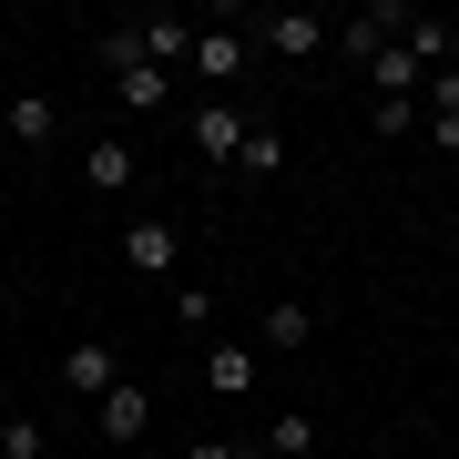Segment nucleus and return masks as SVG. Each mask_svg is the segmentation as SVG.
I'll return each mask as SVG.
<instances>
[{"label":"nucleus","instance_id":"nucleus-1","mask_svg":"<svg viewBox=\"0 0 459 459\" xmlns=\"http://www.w3.org/2000/svg\"><path fill=\"white\" fill-rule=\"evenodd\" d=\"M102 72H113L123 113H174V72H164V62H143L133 21H123V31H102Z\"/></svg>","mask_w":459,"mask_h":459},{"label":"nucleus","instance_id":"nucleus-2","mask_svg":"<svg viewBox=\"0 0 459 459\" xmlns=\"http://www.w3.org/2000/svg\"><path fill=\"white\" fill-rule=\"evenodd\" d=\"M246 133H255V113H246V102H235V92H204L195 113H184V143H195V153H204L214 174H225L235 153H246Z\"/></svg>","mask_w":459,"mask_h":459},{"label":"nucleus","instance_id":"nucleus-3","mask_svg":"<svg viewBox=\"0 0 459 459\" xmlns=\"http://www.w3.org/2000/svg\"><path fill=\"white\" fill-rule=\"evenodd\" d=\"M409 21H419V11H409V0H368V11H358V21H337V51H347V62H358V72H368V62H377V51H388V41H409Z\"/></svg>","mask_w":459,"mask_h":459},{"label":"nucleus","instance_id":"nucleus-4","mask_svg":"<svg viewBox=\"0 0 459 459\" xmlns=\"http://www.w3.org/2000/svg\"><path fill=\"white\" fill-rule=\"evenodd\" d=\"M255 51H276V62H316V51H337V21H316V11H265V21H255Z\"/></svg>","mask_w":459,"mask_h":459},{"label":"nucleus","instance_id":"nucleus-5","mask_svg":"<svg viewBox=\"0 0 459 459\" xmlns=\"http://www.w3.org/2000/svg\"><path fill=\"white\" fill-rule=\"evenodd\" d=\"M123 265H133V276H174V265H184V225H174V214H133V225H123Z\"/></svg>","mask_w":459,"mask_h":459},{"label":"nucleus","instance_id":"nucleus-6","mask_svg":"<svg viewBox=\"0 0 459 459\" xmlns=\"http://www.w3.org/2000/svg\"><path fill=\"white\" fill-rule=\"evenodd\" d=\"M246 62H255L246 31H195V62H184V72H195L204 92H235V82H246Z\"/></svg>","mask_w":459,"mask_h":459},{"label":"nucleus","instance_id":"nucleus-7","mask_svg":"<svg viewBox=\"0 0 459 459\" xmlns=\"http://www.w3.org/2000/svg\"><path fill=\"white\" fill-rule=\"evenodd\" d=\"M133 41H143V62H164V72L195 62V21L184 11H133Z\"/></svg>","mask_w":459,"mask_h":459},{"label":"nucleus","instance_id":"nucleus-8","mask_svg":"<svg viewBox=\"0 0 459 459\" xmlns=\"http://www.w3.org/2000/svg\"><path fill=\"white\" fill-rule=\"evenodd\" d=\"M62 388H82V398H113V388H123V347H113V337H82V347L62 358Z\"/></svg>","mask_w":459,"mask_h":459},{"label":"nucleus","instance_id":"nucleus-9","mask_svg":"<svg viewBox=\"0 0 459 459\" xmlns=\"http://www.w3.org/2000/svg\"><path fill=\"white\" fill-rule=\"evenodd\" d=\"M92 429H102V439H143V429H153V388L123 377L113 398H92Z\"/></svg>","mask_w":459,"mask_h":459},{"label":"nucleus","instance_id":"nucleus-10","mask_svg":"<svg viewBox=\"0 0 459 459\" xmlns=\"http://www.w3.org/2000/svg\"><path fill=\"white\" fill-rule=\"evenodd\" d=\"M51 123H62V113H51L41 92H11V102H0V133H11V153H41V143H51Z\"/></svg>","mask_w":459,"mask_h":459},{"label":"nucleus","instance_id":"nucleus-11","mask_svg":"<svg viewBox=\"0 0 459 459\" xmlns=\"http://www.w3.org/2000/svg\"><path fill=\"white\" fill-rule=\"evenodd\" d=\"M82 184H92V195H133V143H123V133H102V143L82 153Z\"/></svg>","mask_w":459,"mask_h":459},{"label":"nucleus","instance_id":"nucleus-12","mask_svg":"<svg viewBox=\"0 0 459 459\" xmlns=\"http://www.w3.org/2000/svg\"><path fill=\"white\" fill-rule=\"evenodd\" d=\"M429 143L459 153V62H449V72H429Z\"/></svg>","mask_w":459,"mask_h":459},{"label":"nucleus","instance_id":"nucleus-13","mask_svg":"<svg viewBox=\"0 0 459 459\" xmlns=\"http://www.w3.org/2000/svg\"><path fill=\"white\" fill-rule=\"evenodd\" d=\"M255 368H265L255 347H225V337H214V358H204V377H214V398H246V388H255Z\"/></svg>","mask_w":459,"mask_h":459},{"label":"nucleus","instance_id":"nucleus-14","mask_svg":"<svg viewBox=\"0 0 459 459\" xmlns=\"http://www.w3.org/2000/svg\"><path fill=\"white\" fill-rule=\"evenodd\" d=\"M316 337V307L307 296H276V307H265V347H307Z\"/></svg>","mask_w":459,"mask_h":459},{"label":"nucleus","instance_id":"nucleus-15","mask_svg":"<svg viewBox=\"0 0 459 459\" xmlns=\"http://www.w3.org/2000/svg\"><path fill=\"white\" fill-rule=\"evenodd\" d=\"M235 174H246V184L286 174V133H276V123H255V133H246V153H235Z\"/></svg>","mask_w":459,"mask_h":459},{"label":"nucleus","instance_id":"nucleus-16","mask_svg":"<svg viewBox=\"0 0 459 459\" xmlns=\"http://www.w3.org/2000/svg\"><path fill=\"white\" fill-rule=\"evenodd\" d=\"M307 449H316V419H307V409L265 419V459H307Z\"/></svg>","mask_w":459,"mask_h":459},{"label":"nucleus","instance_id":"nucleus-17","mask_svg":"<svg viewBox=\"0 0 459 459\" xmlns=\"http://www.w3.org/2000/svg\"><path fill=\"white\" fill-rule=\"evenodd\" d=\"M51 449V429L31 419V409H21V419H0V459H41Z\"/></svg>","mask_w":459,"mask_h":459},{"label":"nucleus","instance_id":"nucleus-18","mask_svg":"<svg viewBox=\"0 0 459 459\" xmlns=\"http://www.w3.org/2000/svg\"><path fill=\"white\" fill-rule=\"evenodd\" d=\"M368 123H377V133H419V123H429V102H377Z\"/></svg>","mask_w":459,"mask_h":459},{"label":"nucleus","instance_id":"nucleus-19","mask_svg":"<svg viewBox=\"0 0 459 459\" xmlns=\"http://www.w3.org/2000/svg\"><path fill=\"white\" fill-rule=\"evenodd\" d=\"M184 459H255V449H246V439H195Z\"/></svg>","mask_w":459,"mask_h":459},{"label":"nucleus","instance_id":"nucleus-20","mask_svg":"<svg viewBox=\"0 0 459 459\" xmlns=\"http://www.w3.org/2000/svg\"><path fill=\"white\" fill-rule=\"evenodd\" d=\"M0 164H11V133H0Z\"/></svg>","mask_w":459,"mask_h":459}]
</instances>
